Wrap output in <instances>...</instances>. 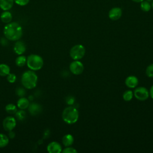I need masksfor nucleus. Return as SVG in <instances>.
<instances>
[{
    "label": "nucleus",
    "mask_w": 153,
    "mask_h": 153,
    "mask_svg": "<svg viewBox=\"0 0 153 153\" xmlns=\"http://www.w3.org/2000/svg\"><path fill=\"white\" fill-rule=\"evenodd\" d=\"M4 34L7 39L16 41L21 38L23 34V29L18 23L10 22L4 26Z\"/></svg>",
    "instance_id": "1"
},
{
    "label": "nucleus",
    "mask_w": 153,
    "mask_h": 153,
    "mask_svg": "<svg viewBox=\"0 0 153 153\" xmlns=\"http://www.w3.org/2000/svg\"><path fill=\"white\" fill-rule=\"evenodd\" d=\"M21 82L25 88L32 89L37 85L38 76L33 71H25L22 75Z\"/></svg>",
    "instance_id": "2"
},
{
    "label": "nucleus",
    "mask_w": 153,
    "mask_h": 153,
    "mask_svg": "<svg viewBox=\"0 0 153 153\" xmlns=\"http://www.w3.org/2000/svg\"><path fill=\"white\" fill-rule=\"evenodd\" d=\"M62 119L67 124H72L75 123L79 117L78 110L73 106L66 108L62 112Z\"/></svg>",
    "instance_id": "3"
},
{
    "label": "nucleus",
    "mask_w": 153,
    "mask_h": 153,
    "mask_svg": "<svg viewBox=\"0 0 153 153\" xmlns=\"http://www.w3.org/2000/svg\"><path fill=\"white\" fill-rule=\"evenodd\" d=\"M26 65L32 71H36L41 69L44 65L43 59L38 54H30L27 57Z\"/></svg>",
    "instance_id": "4"
},
{
    "label": "nucleus",
    "mask_w": 153,
    "mask_h": 153,
    "mask_svg": "<svg viewBox=\"0 0 153 153\" xmlns=\"http://www.w3.org/2000/svg\"><path fill=\"white\" fill-rule=\"evenodd\" d=\"M85 50L83 45L77 44L73 46L70 50V56L74 60H79L81 59L85 55Z\"/></svg>",
    "instance_id": "5"
},
{
    "label": "nucleus",
    "mask_w": 153,
    "mask_h": 153,
    "mask_svg": "<svg viewBox=\"0 0 153 153\" xmlns=\"http://www.w3.org/2000/svg\"><path fill=\"white\" fill-rule=\"evenodd\" d=\"M133 94L134 97L137 100L141 101L146 100L149 96V92L148 91V89L144 87H137L134 90Z\"/></svg>",
    "instance_id": "6"
},
{
    "label": "nucleus",
    "mask_w": 153,
    "mask_h": 153,
    "mask_svg": "<svg viewBox=\"0 0 153 153\" xmlns=\"http://www.w3.org/2000/svg\"><path fill=\"white\" fill-rule=\"evenodd\" d=\"M16 126V120L14 117L8 116L5 118L2 122V126L5 130L10 131L13 130Z\"/></svg>",
    "instance_id": "7"
},
{
    "label": "nucleus",
    "mask_w": 153,
    "mask_h": 153,
    "mask_svg": "<svg viewBox=\"0 0 153 153\" xmlns=\"http://www.w3.org/2000/svg\"><path fill=\"white\" fill-rule=\"evenodd\" d=\"M69 69L73 74L79 75L82 74L84 71V65L81 62L78 60H74L69 65Z\"/></svg>",
    "instance_id": "8"
},
{
    "label": "nucleus",
    "mask_w": 153,
    "mask_h": 153,
    "mask_svg": "<svg viewBox=\"0 0 153 153\" xmlns=\"http://www.w3.org/2000/svg\"><path fill=\"white\" fill-rule=\"evenodd\" d=\"M47 149L49 153H60L62 151L61 145L56 141L50 142L47 145Z\"/></svg>",
    "instance_id": "9"
},
{
    "label": "nucleus",
    "mask_w": 153,
    "mask_h": 153,
    "mask_svg": "<svg viewBox=\"0 0 153 153\" xmlns=\"http://www.w3.org/2000/svg\"><path fill=\"white\" fill-rule=\"evenodd\" d=\"M122 15V10L119 7H114L110 10L108 16L112 20H118Z\"/></svg>",
    "instance_id": "10"
},
{
    "label": "nucleus",
    "mask_w": 153,
    "mask_h": 153,
    "mask_svg": "<svg viewBox=\"0 0 153 153\" xmlns=\"http://www.w3.org/2000/svg\"><path fill=\"white\" fill-rule=\"evenodd\" d=\"M13 50L17 54L22 55L26 51V47L24 42L18 40V41L15 43Z\"/></svg>",
    "instance_id": "11"
},
{
    "label": "nucleus",
    "mask_w": 153,
    "mask_h": 153,
    "mask_svg": "<svg viewBox=\"0 0 153 153\" xmlns=\"http://www.w3.org/2000/svg\"><path fill=\"white\" fill-rule=\"evenodd\" d=\"M28 110L29 113L32 115H36L39 114L42 111V107L41 105L37 103H31L28 106Z\"/></svg>",
    "instance_id": "12"
},
{
    "label": "nucleus",
    "mask_w": 153,
    "mask_h": 153,
    "mask_svg": "<svg viewBox=\"0 0 153 153\" xmlns=\"http://www.w3.org/2000/svg\"><path fill=\"white\" fill-rule=\"evenodd\" d=\"M138 79L134 75H130L126 78L125 80V84L129 88H135L138 84Z\"/></svg>",
    "instance_id": "13"
},
{
    "label": "nucleus",
    "mask_w": 153,
    "mask_h": 153,
    "mask_svg": "<svg viewBox=\"0 0 153 153\" xmlns=\"http://www.w3.org/2000/svg\"><path fill=\"white\" fill-rule=\"evenodd\" d=\"M29 100L25 97H21L19 99L17 102V107L20 109H26L29 105Z\"/></svg>",
    "instance_id": "14"
},
{
    "label": "nucleus",
    "mask_w": 153,
    "mask_h": 153,
    "mask_svg": "<svg viewBox=\"0 0 153 153\" xmlns=\"http://www.w3.org/2000/svg\"><path fill=\"white\" fill-rule=\"evenodd\" d=\"M14 2V0H0V8L4 11H8L11 8Z\"/></svg>",
    "instance_id": "15"
},
{
    "label": "nucleus",
    "mask_w": 153,
    "mask_h": 153,
    "mask_svg": "<svg viewBox=\"0 0 153 153\" xmlns=\"http://www.w3.org/2000/svg\"><path fill=\"white\" fill-rule=\"evenodd\" d=\"M74 141V137L71 134H66L62 137V143L66 147L71 146L73 144Z\"/></svg>",
    "instance_id": "16"
},
{
    "label": "nucleus",
    "mask_w": 153,
    "mask_h": 153,
    "mask_svg": "<svg viewBox=\"0 0 153 153\" xmlns=\"http://www.w3.org/2000/svg\"><path fill=\"white\" fill-rule=\"evenodd\" d=\"M1 20L4 23H10L12 20V14L8 11H4L1 14Z\"/></svg>",
    "instance_id": "17"
},
{
    "label": "nucleus",
    "mask_w": 153,
    "mask_h": 153,
    "mask_svg": "<svg viewBox=\"0 0 153 153\" xmlns=\"http://www.w3.org/2000/svg\"><path fill=\"white\" fill-rule=\"evenodd\" d=\"M10 73V68L6 64H0V76H7Z\"/></svg>",
    "instance_id": "18"
},
{
    "label": "nucleus",
    "mask_w": 153,
    "mask_h": 153,
    "mask_svg": "<svg viewBox=\"0 0 153 153\" xmlns=\"http://www.w3.org/2000/svg\"><path fill=\"white\" fill-rule=\"evenodd\" d=\"M27 58L23 55H19L16 59V65L19 67H23L26 63Z\"/></svg>",
    "instance_id": "19"
},
{
    "label": "nucleus",
    "mask_w": 153,
    "mask_h": 153,
    "mask_svg": "<svg viewBox=\"0 0 153 153\" xmlns=\"http://www.w3.org/2000/svg\"><path fill=\"white\" fill-rule=\"evenodd\" d=\"M9 143V137L4 133H0V148L5 147Z\"/></svg>",
    "instance_id": "20"
},
{
    "label": "nucleus",
    "mask_w": 153,
    "mask_h": 153,
    "mask_svg": "<svg viewBox=\"0 0 153 153\" xmlns=\"http://www.w3.org/2000/svg\"><path fill=\"white\" fill-rule=\"evenodd\" d=\"M5 109L6 112L10 114H15L16 112L17 111V108L16 106L13 103L7 104L5 107Z\"/></svg>",
    "instance_id": "21"
},
{
    "label": "nucleus",
    "mask_w": 153,
    "mask_h": 153,
    "mask_svg": "<svg viewBox=\"0 0 153 153\" xmlns=\"http://www.w3.org/2000/svg\"><path fill=\"white\" fill-rule=\"evenodd\" d=\"M15 116L18 120L22 121V120H25V118L26 116V112L23 109H20L19 111H17L16 112Z\"/></svg>",
    "instance_id": "22"
},
{
    "label": "nucleus",
    "mask_w": 153,
    "mask_h": 153,
    "mask_svg": "<svg viewBox=\"0 0 153 153\" xmlns=\"http://www.w3.org/2000/svg\"><path fill=\"white\" fill-rule=\"evenodd\" d=\"M151 7V6L149 2L146 1H144V0L141 2L140 8L142 11H143L145 12H148L150 10Z\"/></svg>",
    "instance_id": "23"
},
{
    "label": "nucleus",
    "mask_w": 153,
    "mask_h": 153,
    "mask_svg": "<svg viewBox=\"0 0 153 153\" xmlns=\"http://www.w3.org/2000/svg\"><path fill=\"white\" fill-rule=\"evenodd\" d=\"M133 93L131 90L125 91L123 95V99L126 102L130 101L131 100V99L133 98Z\"/></svg>",
    "instance_id": "24"
},
{
    "label": "nucleus",
    "mask_w": 153,
    "mask_h": 153,
    "mask_svg": "<svg viewBox=\"0 0 153 153\" xmlns=\"http://www.w3.org/2000/svg\"><path fill=\"white\" fill-rule=\"evenodd\" d=\"M146 75L149 78H153V63L148 66L145 71Z\"/></svg>",
    "instance_id": "25"
},
{
    "label": "nucleus",
    "mask_w": 153,
    "mask_h": 153,
    "mask_svg": "<svg viewBox=\"0 0 153 153\" xmlns=\"http://www.w3.org/2000/svg\"><path fill=\"white\" fill-rule=\"evenodd\" d=\"M7 79L10 83H14L16 81V75L14 74L10 73L7 76Z\"/></svg>",
    "instance_id": "26"
},
{
    "label": "nucleus",
    "mask_w": 153,
    "mask_h": 153,
    "mask_svg": "<svg viewBox=\"0 0 153 153\" xmlns=\"http://www.w3.org/2000/svg\"><path fill=\"white\" fill-rule=\"evenodd\" d=\"M62 152L63 153H76L77 151L74 148L68 146L66 148H65L63 150H62Z\"/></svg>",
    "instance_id": "27"
},
{
    "label": "nucleus",
    "mask_w": 153,
    "mask_h": 153,
    "mask_svg": "<svg viewBox=\"0 0 153 153\" xmlns=\"http://www.w3.org/2000/svg\"><path fill=\"white\" fill-rule=\"evenodd\" d=\"M16 94L18 96L21 97H23L25 95L26 91L23 88L19 87V88H17L16 90Z\"/></svg>",
    "instance_id": "28"
},
{
    "label": "nucleus",
    "mask_w": 153,
    "mask_h": 153,
    "mask_svg": "<svg viewBox=\"0 0 153 153\" xmlns=\"http://www.w3.org/2000/svg\"><path fill=\"white\" fill-rule=\"evenodd\" d=\"M30 0H14V1L17 4L20 6H24L27 5Z\"/></svg>",
    "instance_id": "29"
},
{
    "label": "nucleus",
    "mask_w": 153,
    "mask_h": 153,
    "mask_svg": "<svg viewBox=\"0 0 153 153\" xmlns=\"http://www.w3.org/2000/svg\"><path fill=\"white\" fill-rule=\"evenodd\" d=\"M75 99L72 96H68L66 97V101L68 105H72L74 102Z\"/></svg>",
    "instance_id": "30"
},
{
    "label": "nucleus",
    "mask_w": 153,
    "mask_h": 153,
    "mask_svg": "<svg viewBox=\"0 0 153 153\" xmlns=\"http://www.w3.org/2000/svg\"><path fill=\"white\" fill-rule=\"evenodd\" d=\"M15 137V133L13 130L8 131V137L10 139H13Z\"/></svg>",
    "instance_id": "31"
},
{
    "label": "nucleus",
    "mask_w": 153,
    "mask_h": 153,
    "mask_svg": "<svg viewBox=\"0 0 153 153\" xmlns=\"http://www.w3.org/2000/svg\"><path fill=\"white\" fill-rule=\"evenodd\" d=\"M0 42H1V44L2 45H7V39H5L4 38H1V39L0 40Z\"/></svg>",
    "instance_id": "32"
},
{
    "label": "nucleus",
    "mask_w": 153,
    "mask_h": 153,
    "mask_svg": "<svg viewBox=\"0 0 153 153\" xmlns=\"http://www.w3.org/2000/svg\"><path fill=\"white\" fill-rule=\"evenodd\" d=\"M149 95L151 96V98L153 99V85H152V87H151V88H150V90H149Z\"/></svg>",
    "instance_id": "33"
},
{
    "label": "nucleus",
    "mask_w": 153,
    "mask_h": 153,
    "mask_svg": "<svg viewBox=\"0 0 153 153\" xmlns=\"http://www.w3.org/2000/svg\"><path fill=\"white\" fill-rule=\"evenodd\" d=\"M132 1H134V2H141L143 0H132Z\"/></svg>",
    "instance_id": "34"
},
{
    "label": "nucleus",
    "mask_w": 153,
    "mask_h": 153,
    "mask_svg": "<svg viewBox=\"0 0 153 153\" xmlns=\"http://www.w3.org/2000/svg\"><path fill=\"white\" fill-rule=\"evenodd\" d=\"M151 7L153 8V2H152V4H151Z\"/></svg>",
    "instance_id": "35"
},
{
    "label": "nucleus",
    "mask_w": 153,
    "mask_h": 153,
    "mask_svg": "<svg viewBox=\"0 0 153 153\" xmlns=\"http://www.w3.org/2000/svg\"><path fill=\"white\" fill-rule=\"evenodd\" d=\"M146 1H148V2H151V1H152V0H146Z\"/></svg>",
    "instance_id": "36"
}]
</instances>
